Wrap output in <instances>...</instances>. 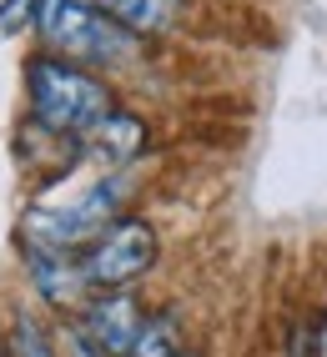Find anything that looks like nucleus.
<instances>
[{"mask_svg":"<svg viewBox=\"0 0 327 357\" xmlns=\"http://www.w3.org/2000/svg\"><path fill=\"white\" fill-rule=\"evenodd\" d=\"M26 101H31V121L66 141H81L101 116L116 111V96L106 91V81L56 56H36L26 66Z\"/></svg>","mask_w":327,"mask_h":357,"instance_id":"f257e3e1","label":"nucleus"},{"mask_svg":"<svg viewBox=\"0 0 327 357\" xmlns=\"http://www.w3.org/2000/svg\"><path fill=\"white\" fill-rule=\"evenodd\" d=\"M36 36L45 40V51L66 66H126L136 56V40L131 31H121L116 20L86 10L81 0H36V15H31Z\"/></svg>","mask_w":327,"mask_h":357,"instance_id":"f03ea898","label":"nucleus"},{"mask_svg":"<svg viewBox=\"0 0 327 357\" xmlns=\"http://www.w3.org/2000/svg\"><path fill=\"white\" fill-rule=\"evenodd\" d=\"M121 202V176H101V181H86L81 192H71L66 202H40L26 211V252H66L76 257L91 236H96L106 222H116L111 211Z\"/></svg>","mask_w":327,"mask_h":357,"instance_id":"7ed1b4c3","label":"nucleus"},{"mask_svg":"<svg viewBox=\"0 0 327 357\" xmlns=\"http://www.w3.org/2000/svg\"><path fill=\"white\" fill-rule=\"evenodd\" d=\"M76 267L86 292H116V287H131L136 277H146L156 267V231L142 217H116L106 222L91 242L76 252Z\"/></svg>","mask_w":327,"mask_h":357,"instance_id":"20e7f679","label":"nucleus"},{"mask_svg":"<svg viewBox=\"0 0 327 357\" xmlns=\"http://www.w3.org/2000/svg\"><path fill=\"white\" fill-rule=\"evenodd\" d=\"M71 332L96 357H126L131 342H136V332H142V307H136V297H126V292H106V297L81 307V317H76Z\"/></svg>","mask_w":327,"mask_h":357,"instance_id":"39448f33","label":"nucleus"},{"mask_svg":"<svg viewBox=\"0 0 327 357\" xmlns=\"http://www.w3.org/2000/svg\"><path fill=\"white\" fill-rule=\"evenodd\" d=\"M142 146H146V121L131 116V111H111V116H101V121L81 136V151L96 166H121Z\"/></svg>","mask_w":327,"mask_h":357,"instance_id":"423d86ee","label":"nucleus"},{"mask_svg":"<svg viewBox=\"0 0 327 357\" xmlns=\"http://www.w3.org/2000/svg\"><path fill=\"white\" fill-rule=\"evenodd\" d=\"M86 10H96L106 20H116L121 31H131L136 40L167 31L172 20L181 15V0H81Z\"/></svg>","mask_w":327,"mask_h":357,"instance_id":"0eeeda50","label":"nucleus"},{"mask_svg":"<svg viewBox=\"0 0 327 357\" xmlns=\"http://www.w3.org/2000/svg\"><path fill=\"white\" fill-rule=\"evenodd\" d=\"M26 267H31V282H36V292L45 302H56V307L81 302L86 282H81L76 257H66V252H26Z\"/></svg>","mask_w":327,"mask_h":357,"instance_id":"6e6552de","label":"nucleus"},{"mask_svg":"<svg viewBox=\"0 0 327 357\" xmlns=\"http://www.w3.org/2000/svg\"><path fill=\"white\" fill-rule=\"evenodd\" d=\"M176 327H181V317L172 312V307L167 312H142V332H136V342H131L126 357H176L181 352Z\"/></svg>","mask_w":327,"mask_h":357,"instance_id":"1a4fd4ad","label":"nucleus"},{"mask_svg":"<svg viewBox=\"0 0 327 357\" xmlns=\"http://www.w3.org/2000/svg\"><path fill=\"white\" fill-rule=\"evenodd\" d=\"M6 352L10 357H56V342L45 337V327L20 307L15 312V322H10V332H6Z\"/></svg>","mask_w":327,"mask_h":357,"instance_id":"9d476101","label":"nucleus"},{"mask_svg":"<svg viewBox=\"0 0 327 357\" xmlns=\"http://www.w3.org/2000/svg\"><path fill=\"white\" fill-rule=\"evenodd\" d=\"M36 15V0H0V31H20Z\"/></svg>","mask_w":327,"mask_h":357,"instance_id":"9b49d317","label":"nucleus"},{"mask_svg":"<svg viewBox=\"0 0 327 357\" xmlns=\"http://www.w3.org/2000/svg\"><path fill=\"white\" fill-rule=\"evenodd\" d=\"M56 357H96V352H91L81 337H76V332L71 327H66V337H61V347H56Z\"/></svg>","mask_w":327,"mask_h":357,"instance_id":"f8f14e48","label":"nucleus"},{"mask_svg":"<svg viewBox=\"0 0 327 357\" xmlns=\"http://www.w3.org/2000/svg\"><path fill=\"white\" fill-rule=\"evenodd\" d=\"M302 357H327V317L317 322V332L307 337V352H302Z\"/></svg>","mask_w":327,"mask_h":357,"instance_id":"ddd939ff","label":"nucleus"},{"mask_svg":"<svg viewBox=\"0 0 327 357\" xmlns=\"http://www.w3.org/2000/svg\"><path fill=\"white\" fill-rule=\"evenodd\" d=\"M0 357H10V352H6V332H0Z\"/></svg>","mask_w":327,"mask_h":357,"instance_id":"4468645a","label":"nucleus"},{"mask_svg":"<svg viewBox=\"0 0 327 357\" xmlns=\"http://www.w3.org/2000/svg\"><path fill=\"white\" fill-rule=\"evenodd\" d=\"M176 357H197V352H176Z\"/></svg>","mask_w":327,"mask_h":357,"instance_id":"2eb2a0df","label":"nucleus"}]
</instances>
